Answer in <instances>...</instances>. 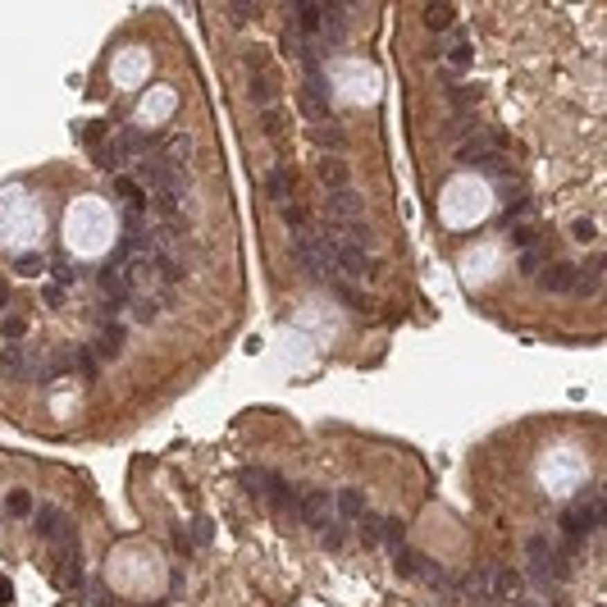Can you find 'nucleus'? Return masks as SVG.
<instances>
[{"mask_svg": "<svg viewBox=\"0 0 607 607\" xmlns=\"http://www.w3.org/2000/svg\"><path fill=\"white\" fill-rule=\"evenodd\" d=\"M306 142L310 146H320L324 155H342V146H347V133H342L338 123H315L306 133Z\"/></svg>", "mask_w": 607, "mask_h": 607, "instance_id": "obj_14", "label": "nucleus"}, {"mask_svg": "<svg viewBox=\"0 0 607 607\" xmlns=\"http://www.w3.org/2000/svg\"><path fill=\"white\" fill-rule=\"evenodd\" d=\"M128 310H133V320H137V324H151L155 315H160V301L137 297V292H133V297H128Z\"/></svg>", "mask_w": 607, "mask_h": 607, "instance_id": "obj_23", "label": "nucleus"}, {"mask_svg": "<svg viewBox=\"0 0 607 607\" xmlns=\"http://www.w3.org/2000/svg\"><path fill=\"white\" fill-rule=\"evenodd\" d=\"M14 270H19L23 279H37L46 270V256H19V261H14Z\"/></svg>", "mask_w": 607, "mask_h": 607, "instance_id": "obj_32", "label": "nucleus"}, {"mask_svg": "<svg viewBox=\"0 0 607 607\" xmlns=\"http://www.w3.org/2000/svg\"><path fill=\"white\" fill-rule=\"evenodd\" d=\"M247 91H252L256 110H270V105H279V73H274V69H261V73H252Z\"/></svg>", "mask_w": 607, "mask_h": 607, "instance_id": "obj_11", "label": "nucleus"}, {"mask_svg": "<svg viewBox=\"0 0 607 607\" xmlns=\"http://www.w3.org/2000/svg\"><path fill=\"white\" fill-rule=\"evenodd\" d=\"M603 520H607L603 498H589V502H580V507L566 511V516H562V530H566V539H571V548H566V552H580V539H585V534H594ZM566 552H562V557H566Z\"/></svg>", "mask_w": 607, "mask_h": 607, "instance_id": "obj_3", "label": "nucleus"}, {"mask_svg": "<svg viewBox=\"0 0 607 607\" xmlns=\"http://www.w3.org/2000/svg\"><path fill=\"white\" fill-rule=\"evenodd\" d=\"M315 178L324 183V192L352 188V169L342 165V155H320V160H315Z\"/></svg>", "mask_w": 607, "mask_h": 607, "instance_id": "obj_8", "label": "nucleus"}, {"mask_svg": "<svg viewBox=\"0 0 607 607\" xmlns=\"http://www.w3.org/2000/svg\"><path fill=\"white\" fill-rule=\"evenodd\" d=\"M402 534H407V525L402 520H384V530H379V548H402Z\"/></svg>", "mask_w": 607, "mask_h": 607, "instance_id": "obj_26", "label": "nucleus"}, {"mask_svg": "<svg viewBox=\"0 0 607 607\" xmlns=\"http://www.w3.org/2000/svg\"><path fill=\"white\" fill-rule=\"evenodd\" d=\"M123 342H128V329H123V324H105V329H100V338H96V347H91V352H96L100 361H114V356L123 352Z\"/></svg>", "mask_w": 607, "mask_h": 607, "instance_id": "obj_17", "label": "nucleus"}, {"mask_svg": "<svg viewBox=\"0 0 607 607\" xmlns=\"http://www.w3.org/2000/svg\"><path fill=\"white\" fill-rule=\"evenodd\" d=\"M306 220H310V215H306V206H297V201H288V206H283V224H288L292 233H301V229H306Z\"/></svg>", "mask_w": 607, "mask_h": 607, "instance_id": "obj_31", "label": "nucleus"}, {"mask_svg": "<svg viewBox=\"0 0 607 607\" xmlns=\"http://www.w3.org/2000/svg\"><path fill=\"white\" fill-rule=\"evenodd\" d=\"M5 507H10V516H28V511H33V493H28V489H14V493L5 498Z\"/></svg>", "mask_w": 607, "mask_h": 607, "instance_id": "obj_30", "label": "nucleus"}, {"mask_svg": "<svg viewBox=\"0 0 607 607\" xmlns=\"http://www.w3.org/2000/svg\"><path fill=\"white\" fill-rule=\"evenodd\" d=\"M416 566H420V557L411 548H398V575H416Z\"/></svg>", "mask_w": 607, "mask_h": 607, "instance_id": "obj_34", "label": "nucleus"}, {"mask_svg": "<svg viewBox=\"0 0 607 607\" xmlns=\"http://www.w3.org/2000/svg\"><path fill=\"white\" fill-rule=\"evenodd\" d=\"M320 539H324V548H329V552H338V548H342V530H338V525H324Z\"/></svg>", "mask_w": 607, "mask_h": 607, "instance_id": "obj_36", "label": "nucleus"}, {"mask_svg": "<svg viewBox=\"0 0 607 607\" xmlns=\"http://www.w3.org/2000/svg\"><path fill=\"white\" fill-rule=\"evenodd\" d=\"M33 356L23 352L19 342H10L5 352H0V370H5V379H37V370H33Z\"/></svg>", "mask_w": 607, "mask_h": 607, "instance_id": "obj_12", "label": "nucleus"}, {"mask_svg": "<svg viewBox=\"0 0 607 607\" xmlns=\"http://www.w3.org/2000/svg\"><path fill=\"white\" fill-rule=\"evenodd\" d=\"M297 105H301V114L310 119V128H315V123H329V100L315 96V87H301L297 91Z\"/></svg>", "mask_w": 607, "mask_h": 607, "instance_id": "obj_18", "label": "nucleus"}, {"mask_svg": "<svg viewBox=\"0 0 607 607\" xmlns=\"http://www.w3.org/2000/svg\"><path fill=\"white\" fill-rule=\"evenodd\" d=\"M238 480H243V489H247L252 498H265V493H270V480H274V475H270V470H243Z\"/></svg>", "mask_w": 607, "mask_h": 607, "instance_id": "obj_22", "label": "nucleus"}, {"mask_svg": "<svg viewBox=\"0 0 607 607\" xmlns=\"http://www.w3.org/2000/svg\"><path fill=\"white\" fill-rule=\"evenodd\" d=\"M333 507H338V516H342V520H356V516L365 511V498L356 493V489H342V493L333 498Z\"/></svg>", "mask_w": 607, "mask_h": 607, "instance_id": "obj_20", "label": "nucleus"}, {"mask_svg": "<svg viewBox=\"0 0 607 607\" xmlns=\"http://www.w3.org/2000/svg\"><path fill=\"white\" fill-rule=\"evenodd\" d=\"M452 5H430L425 10V28H434V33H443V28H452Z\"/></svg>", "mask_w": 607, "mask_h": 607, "instance_id": "obj_25", "label": "nucleus"}, {"mask_svg": "<svg viewBox=\"0 0 607 607\" xmlns=\"http://www.w3.org/2000/svg\"><path fill=\"white\" fill-rule=\"evenodd\" d=\"M543 265H548V261H543V252H525V256H520V274H539Z\"/></svg>", "mask_w": 607, "mask_h": 607, "instance_id": "obj_33", "label": "nucleus"}, {"mask_svg": "<svg viewBox=\"0 0 607 607\" xmlns=\"http://www.w3.org/2000/svg\"><path fill=\"white\" fill-rule=\"evenodd\" d=\"M324 210H329V224H352L365 215V197L356 188H342V192H329V201H324Z\"/></svg>", "mask_w": 607, "mask_h": 607, "instance_id": "obj_4", "label": "nucleus"}, {"mask_svg": "<svg viewBox=\"0 0 607 607\" xmlns=\"http://www.w3.org/2000/svg\"><path fill=\"white\" fill-rule=\"evenodd\" d=\"M261 128H265V137H283L288 133V110H283V105L261 110Z\"/></svg>", "mask_w": 607, "mask_h": 607, "instance_id": "obj_21", "label": "nucleus"}, {"mask_svg": "<svg viewBox=\"0 0 607 607\" xmlns=\"http://www.w3.org/2000/svg\"><path fill=\"white\" fill-rule=\"evenodd\" d=\"M511 607H530V603H511Z\"/></svg>", "mask_w": 607, "mask_h": 607, "instance_id": "obj_45", "label": "nucleus"}, {"mask_svg": "<svg viewBox=\"0 0 607 607\" xmlns=\"http://www.w3.org/2000/svg\"><path fill=\"white\" fill-rule=\"evenodd\" d=\"M37 534H60V507H37Z\"/></svg>", "mask_w": 607, "mask_h": 607, "instance_id": "obj_28", "label": "nucleus"}, {"mask_svg": "<svg viewBox=\"0 0 607 607\" xmlns=\"http://www.w3.org/2000/svg\"><path fill=\"white\" fill-rule=\"evenodd\" d=\"M73 370H78V375H87V379H96L100 375V356L91 352V347H78V352H73Z\"/></svg>", "mask_w": 607, "mask_h": 607, "instance_id": "obj_24", "label": "nucleus"}, {"mask_svg": "<svg viewBox=\"0 0 607 607\" xmlns=\"http://www.w3.org/2000/svg\"><path fill=\"white\" fill-rule=\"evenodd\" d=\"M594 224H589V220H580V224H575V238H580V243H594Z\"/></svg>", "mask_w": 607, "mask_h": 607, "instance_id": "obj_41", "label": "nucleus"}, {"mask_svg": "<svg viewBox=\"0 0 607 607\" xmlns=\"http://www.w3.org/2000/svg\"><path fill=\"white\" fill-rule=\"evenodd\" d=\"M448 60H452L457 69H466V64H470V46H466V42H461V46H452V55H448Z\"/></svg>", "mask_w": 607, "mask_h": 607, "instance_id": "obj_40", "label": "nucleus"}, {"mask_svg": "<svg viewBox=\"0 0 607 607\" xmlns=\"http://www.w3.org/2000/svg\"><path fill=\"white\" fill-rule=\"evenodd\" d=\"M516 192H520V178L516 174H507L502 183H498V197H516Z\"/></svg>", "mask_w": 607, "mask_h": 607, "instance_id": "obj_39", "label": "nucleus"}, {"mask_svg": "<svg viewBox=\"0 0 607 607\" xmlns=\"http://www.w3.org/2000/svg\"><path fill=\"white\" fill-rule=\"evenodd\" d=\"M256 14H261V5H229V19H256Z\"/></svg>", "mask_w": 607, "mask_h": 607, "instance_id": "obj_37", "label": "nucleus"}, {"mask_svg": "<svg viewBox=\"0 0 607 607\" xmlns=\"http://www.w3.org/2000/svg\"><path fill=\"white\" fill-rule=\"evenodd\" d=\"M292 516L306 520L310 530H324V525H329V498H324L320 489H306V493H297V502H292Z\"/></svg>", "mask_w": 607, "mask_h": 607, "instance_id": "obj_5", "label": "nucleus"}, {"mask_svg": "<svg viewBox=\"0 0 607 607\" xmlns=\"http://www.w3.org/2000/svg\"><path fill=\"white\" fill-rule=\"evenodd\" d=\"M539 288L548 292V297H566L575 288V265L571 261H548V265L539 270Z\"/></svg>", "mask_w": 607, "mask_h": 607, "instance_id": "obj_6", "label": "nucleus"}, {"mask_svg": "<svg viewBox=\"0 0 607 607\" xmlns=\"http://www.w3.org/2000/svg\"><path fill=\"white\" fill-rule=\"evenodd\" d=\"M480 100V87H466V91H452V105L461 110V105H475Z\"/></svg>", "mask_w": 607, "mask_h": 607, "instance_id": "obj_38", "label": "nucleus"}, {"mask_svg": "<svg viewBox=\"0 0 607 607\" xmlns=\"http://www.w3.org/2000/svg\"><path fill=\"white\" fill-rule=\"evenodd\" d=\"M292 192H297V174H292V165H274L265 174V197L279 201V206H288V201H292Z\"/></svg>", "mask_w": 607, "mask_h": 607, "instance_id": "obj_10", "label": "nucleus"}, {"mask_svg": "<svg viewBox=\"0 0 607 607\" xmlns=\"http://www.w3.org/2000/svg\"><path fill=\"white\" fill-rule=\"evenodd\" d=\"M461 594L470 598L475 607H498V603H493V566H489V562H484V566H475V571L466 575Z\"/></svg>", "mask_w": 607, "mask_h": 607, "instance_id": "obj_7", "label": "nucleus"}, {"mask_svg": "<svg viewBox=\"0 0 607 607\" xmlns=\"http://www.w3.org/2000/svg\"><path fill=\"white\" fill-rule=\"evenodd\" d=\"M333 297L342 301V306H356V310H370V297H361L352 283H333Z\"/></svg>", "mask_w": 607, "mask_h": 607, "instance_id": "obj_27", "label": "nucleus"}, {"mask_svg": "<svg viewBox=\"0 0 607 607\" xmlns=\"http://www.w3.org/2000/svg\"><path fill=\"white\" fill-rule=\"evenodd\" d=\"M498 146V128H475L470 137H466L461 146H457V160H466V165H480L489 151Z\"/></svg>", "mask_w": 607, "mask_h": 607, "instance_id": "obj_9", "label": "nucleus"}, {"mask_svg": "<svg viewBox=\"0 0 607 607\" xmlns=\"http://www.w3.org/2000/svg\"><path fill=\"white\" fill-rule=\"evenodd\" d=\"M46 306H64V288H46Z\"/></svg>", "mask_w": 607, "mask_h": 607, "instance_id": "obj_42", "label": "nucleus"}, {"mask_svg": "<svg viewBox=\"0 0 607 607\" xmlns=\"http://www.w3.org/2000/svg\"><path fill=\"white\" fill-rule=\"evenodd\" d=\"M10 598H14V589H10V580H0V607L10 603Z\"/></svg>", "mask_w": 607, "mask_h": 607, "instance_id": "obj_43", "label": "nucleus"}, {"mask_svg": "<svg viewBox=\"0 0 607 607\" xmlns=\"http://www.w3.org/2000/svg\"><path fill=\"white\" fill-rule=\"evenodd\" d=\"M598 288H603V261H589V265H575V297H598Z\"/></svg>", "mask_w": 607, "mask_h": 607, "instance_id": "obj_16", "label": "nucleus"}, {"mask_svg": "<svg viewBox=\"0 0 607 607\" xmlns=\"http://www.w3.org/2000/svg\"><path fill=\"white\" fill-rule=\"evenodd\" d=\"M320 23H324V14H320L315 0H297V5H292V28H297L301 37H320Z\"/></svg>", "mask_w": 607, "mask_h": 607, "instance_id": "obj_15", "label": "nucleus"}, {"mask_svg": "<svg viewBox=\"0 0 607 607\" xmlns=\"http://www.w3.org/2000/svg\"><path fill=\"white\" fill-rule=\"evenodd\" d=\"M0 333H5L10 342H19L23 333H28V320H19V315H14V320H5V324H0Z\"/></svg>", "mask_w": 607, "mask_h": 607, "instance_id": "obj_35", "label": "nucleus"}, {"mask_svg": "<svg viewBox=\"0 0 607 607\" xmlns=\"http://www.w3.org/2000/svg\"><path fill=\"white\" fill-rule=\"evenodd\" d=\"M292 265H297L301 274L320 279V283H338V274H333V256H329V243H324L320 229H301L297 238H292Z\"/></svg>", "mask_w": 607, "mask_h": 607, "instance_id": "obj_1", "label": "nucleus"}, {"mask_svg": "<svg viewBox=\"0 0 607 607\" xmlns=\"http://www.w3.org/2000/svg\"><path fill=\"white\" fill-rule=\"evenodd\" d=\"M520 589H525V580H520L511 566H493V603L498 607H502V603H516Z\"/></svg>", "mask_w": 607, "mask_h": 607, "instance_id": "obj_13", "label": "nucleus"}, {"mask_svg": "<svg viewBox=\"0 0 607 607\" xmlns=\"http://www.w3.org/2000/svg\"><path fill=\"white\" fill-rule=\"evenodd\" d=\"M525 562H530V585L534 589H557L566 580V557L543 539L525 543Z\"/></svg>", "mask_w": 607, "mask_h": 607, "instance_id": "obj_2", "label": "nucleus"}, {"mask_svg": "<svg viewBox=\"0 0 607 607\" xmlns=\"http://www.w3.org/2000/svg\"><path fill=\"white\" fill-rule=\"evenodd\" d=\"M114 192L128 201V210H142V201H146V197H142V188H137L133 178H119V183H114Z\"/></svg>", "mask_w": 607, "mask_h": 607, "instance_id": "obj_29", "label": "nucleus"}, {"mask_svg": "<svg viewBox=\"0 0 607 607\" xmlns=\"http://www.w3.org/2000/svg\"><path fill=\"white\" fill-rule=\"evenodd\" d=\"M379 530H384V520H379V516H370V511L356 516V539H361L365 548H379Z\"/></svg>", "mask_w": 607, "mask_h": 607, "instance_id": "obj_19", "label": "nucleus"}, {"mask_svg": "<svg viewBox=\"0 0 607 607\" xmlns=\"http://www.w3.org/2000/svg\"><path fill=\"white\" fill-rule=\"evenodd\" d=\"M10 297H14V292H10V283H0V310L10 306Z\"/></svg>", "mask_w": 607, "mask_h": 607, "instance_id": "obj_44", "label": "nucleus"}]
</instances>
